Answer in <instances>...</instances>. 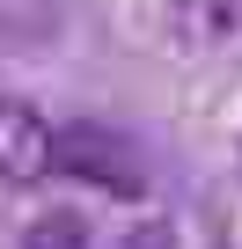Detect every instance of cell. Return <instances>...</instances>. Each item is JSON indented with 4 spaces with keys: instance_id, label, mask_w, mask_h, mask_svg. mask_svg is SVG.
<instances>
[{
    "instance_id": "6",
    "label": "cell",
    "mask_w": 242,
    "mask_h": 249,
    "mask_svg": "<svg viewBox=\"0 0 242 249\" xmlns=\"http://www.w3.org/2000/svg\"><path fill=\"white\" fill-rule=\"evenodd\" d=\"M125 249H162V234H132V242H125Z\"/></svg>"
},
{
    "instance_id": "3",
    "label": "cell",
    "mask_w": 242,
    "mask_h": 249,
    "mask_svg": "<svg viewBox=\"0 0 242 249\" xmlns=\"http://www.w3.org/2000/svg\"><path fill=\"white\" fill-rule=\"evenodd\" d=\"M59 30V0H0V52H37Z\"/></svg>"
},
{
    "instance_id": "1",
    "label": "cell",
    "mask_w": 242,
    "mask_h": 249,
    "mask_svg": "<svg viewBox=\"0 0 242 249\" xmlns=\"http://www.w3.org/2000/svg\"><path fill=\"white\" fill-rule=\"evenodd\" d=\"M52 169L95 183V191H117V198H140L147 191V161L125 132H110V124H59L52 132Z\"/></svg>"
},
{
    "instance_id": "2",
    "label": "cell",
    "mask_w": 242,
    "mask_h": 249,
    "mask_svg": "<svg viewBox=\"0 0 242 249\" xmlns=\"http://www.w3.org/2000/svg\"><path fill=\"white\" fill-rule=\"evenodd\" d=\"M52 169V124L15 103V95H0V183H37Z\"/></svg>"
},
{
    "instance_id": "5",
    "label": "cell",
    "mask_w": 242,
    "mask_h": 249,
    "mask_svg": "<svg viewBox=\"0 0 242 249\" xmlns=\"http://www.w3.org/2000/svg\"><path fill=\"white\" fill-rule=\"evenodd\" d=\"M22 249H88V220L81 213H44V220H30Z\"/></svg>"
},
{
    "instance_id": "4",
    "label": "cell",
    "mask_w": 242,
    "mask_h": 249,
    "mask_svg": "<svg viewBox=\"0 0 242 249\" xmlns=\"http://www.w3.org/2000/svg\"><path fill=\"white\" fill-rule=\"evenodd\" d=\"M176 30L191 44H227L242 30V0H184V8H176Z\"/></svg>"
}]
</instances>
